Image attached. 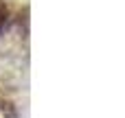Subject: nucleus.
<instances>
[{
    "instance_id": "nucleus-1",
    "label": "nucleus",
    "mask_w": 125,
    "mask_h": 118,
    "mask_svg": "<svg viewBox=\"0 0 125 118\" xmlns=\"http://www.w3.org/2000/svg\"><path fill=\"white\" fill-rule=\"evenodd\" d=\"M4 18H7V4L0 0V26H2V22H4Z\"/></svg>"
}]
</instances>
